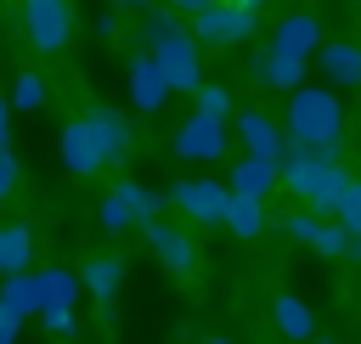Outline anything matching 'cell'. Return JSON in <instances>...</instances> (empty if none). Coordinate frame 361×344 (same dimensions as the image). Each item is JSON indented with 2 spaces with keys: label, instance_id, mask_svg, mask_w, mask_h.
<instances>
[{
  "label": "cell",
  "instance_id": "cell-1",
  "mask_svg": "<svg viewBox=\"0 0 361 344\" xmlns=\"http://www.w3.org/2000/svg\"><path fill=\"white\" fill-rule=\"evenodd\" d=\"M282 135L316 158L344 164V102L327 85H293L288 90V113H282Z\"/></svg>",
  "mask_w": 361,
  "mask_h": 344
},
{
  "label": "cell",
  "instance_id": "cell-2",
  "mask_svg": "<svg viewBox=\"0 0 361 344\" xmlns=\"http://www.w3.org/2000/svg\"><path fill=\"white\" fill-rule=\"evenodd\" d=\"M276 180H282L299 203H310V214H333L338 197H344V186H350V169L333 164V158H316V152H305V147L288 141L282 158H276Z\"/></svg>",
  "mask_w": 361,
  "mask_h": 344
},
{
  "label": "cell",
  "instance_id": "cell-3",
  "mask_svg": "<svg viewBox=\"0 0 361 344\" xmlns=\"http://www.w3.org/2000/svg\"><path fill=\"white\" fill-rule=\"evenodd\" d=\"M147 56H152V68H158V79H164L169 96H197V85H203V51H197V39L186 28L164 34Z\"/></svg>",
  "mask_w": 361,
  "mask_h": 344
},
{
  "label": "cell",
  "instance_id": "cell-4",
  "mask_svg": "<svg viewBox=\"0 0 361 344\" xmlns=\"http://www.w3.org/2000/svg\"><path fill=\"white\" fill-rule=\"evenodd\" d=\"M73 299H79V276L73 271H62V265L34 271V316L45 321V333H56V338L73 333Z\"/></svg>",
  "mask_w": 361,
  "mask_h": 344
},
{
  "label": "cell",
  "instance_id": "cell-5",
  "mask_svg": "<svg viewBox=\"0 0 361 344\" xmlns=\"http://www.w3.org/2000/svg\"><path fill=\"white\" fill-rule=\"evenodd\" d=\"M254 28H259V17L248 11V6H237V0H209L197 17H192V39L197 45H243V39H254Z\"/></svg>",
  "mask_w": 361,
  "mask_h": 344
},
{
  "label": "cell",
  "instance_id": "cell-6",
  "mask_svg": "<svg viewBox=\"0 0 361 344\" xmlns=\"http://www.w3.org/2000/svg\"><path fill=\"white\" fill-rule=\"evenodd\" d=\"M226 180H214V175H186V180H175L169 192H164V203H175L186 220H197V226H220V214H226Z\"/></svg>",
  "mask_w": 361,
  "mask_h": 344
},
{
  "label": "cell",
  "instance_id": "cell-7",
  "mask_svg": "<svg viewBox=\"0 0 361 344\" xmlns=\"http://www.w3.org/2000/svg\"><path fill=\"white\" fill-rule=\"evenodd\" d=\"M226 141H231V130H226L220 118L192 113V118H180V130L169 135V152H175L180 164H214V158H226Z\"/></svg>",
  "mask_w": 361,
  "mask_h": 344
},
{
  "label": "cell",
  "instance_id": "cell-8",
  "mask_svg": "<svg viewBox=\"0 0 361 344\" xmlns=\"http://www.w3.org/2000/svg\"><path fill=\"white\" fill-rule=\"evenodd\" d=\"M23 34H28V45L34 51H62L68 39H73V11H68V0H23Z\"/></svg>",
  "mask_w": 361,
  "mask_h": 344
},
{
  "label": "cell",
  "instance_id": "cell-9",
  "mask_svg": "<svg viewBox=\"0 0 361 344\" xmlns=\"http://www.w3.org/2000/svg\"><path fill=\"white\" fill-rule=\"evenodd\" d=\"M56 158H62L68 175H96V169H107V158H102V130L90 124V113H79V118L62 124V135H56Z\"/></svg>",
  "mask_w": 361,
  "mask_h": 344
},
{
  "label": "cell",
  "instance_id": "cell-10",
  "mask_svg": "<svg viewBox=\"0 0 361 344\" xmlns=\"http://www.w3.org/2000/svg\"><path fill=\"white\" fill-rule=\"evenodd\" d=\"M231 135L243 141V152L248 158H265V164H276L282 158V147H288V135H282V124H271L265 113H231Z\"/></svg>",
  "mask_w": 361,
  "mask_h": 344
},
{
  "label": "cell",
  "instance_id": "cell-11",
  "mask_svg": "<svg viewBox=\"0 0 361 344\" xmlns=\"http://www.w3.org/2000/svg\"><path fill=\"white\" fill-rule=\"evenodd\" d=\"M316 73L327 79V90L361 85V39H322L316 45Z\"/></svg>",
  "mask_w": 361,
  "mask_h": 344
},
{
  "label": "cell",
  "instance_id": "cell-12",
  "mask_svg": "<svg viewBox=\"0 0 361 344\" xmlns=\"http://www.w3.org/2000/svg\"><path fill=\"white\" fill-rule=\"evenodd\" d=\"M147 231V248L158 254V265H169L175 276H186L192 265H197V242L180 231V226H164V220H152V226H141Z\"/></svg>",
  "mask_w": 361,
  "mask_h": 344
},
{
  "label": "cell",
  "instance_id": "cell-13",
  "mask_svg": "<svg viewBox=\"0 0 361 344\" xmlns=\"http://www.w3.org/2000/svg\"><path fill=\"white\" fill-rule=\"evenodd\" d=\"M316 45H322V23L310 17V11H288L282 23H276V34H271V51H282V56H316Z\"/></svg>",
  "mask_w": 361,
  "mask_h": 344
},
{
  "label": "cell",
  "instance_id": "cell-14",
  "mask_svg": "<svg viewBox=\"0 0 361 344\" xmlns=\"http://www.w3.org/2000/svg\"><path fill=\"white\" fill-rule=\"evenodd\" d=\"M248 73L259 79V85H271V90H293V85H305V62L299 56H282V51H254L248 56Z\"/></svg>",
  "mask_w": 361,
  "mask_h": 344
},
{
  "label": "cell",
  "instance_id": "cell-15",
  "mask_svg": "<svg viewBox=\"0 0 361 344\" xmlns=\"http://www.w3.org/2000/svg\"><path fill=\"white\" fill-rule=\"evenodd\" d=\"M124 90H130L135 113H158V107L169 102V90H164V79H158V68H152V56H147V51L130 62V73H124Z\"/></svg>",
  "mask_w": 361,
  "mask_h": 344
},
{
  "label": "cell",
  "instance_id": "cell-16",
  "mask_svg": "<svg viewBox=\"0 0 361 344\" xmlns=\"http://www.w3.org/2000/svg\"><path fill=\"white\" fill-rule=\"evenodd\" d=\"M90 124L102 130V158H107V169H118V164L130 158V141H135L130 118H124L118 107H90Z\"/></svg>",
  "mask_w": 361,
  "mask_h": 344
},
{
  "label": "cell",
  "instance_id": "cell-17",
  "mask_svg": "<svg viewBox=\"0 0 361 344\" xmlns=\"http://www.w3.org/2000/svg\"><path fill=\"white\" fill-rule=\"evenodd\" d=\"M271 186H276V164L248 158V152H243V158L231 164V175H226V192H231V197H259V203H265Z\"/></svg>",
  "mask_w": 361,
  "mask_h": 344
},
{
  "label": "cell",
  "instance_id": "cell-18",
  "mask_svg": "<svg viewBox=\"0 0 361 344\" xmlns=\"http://www.w3.org/2000/svg\"><path fill=\"white\" fill-rule=\"evenodd\" d=\"M113 197L130 209V220H135V226H152V220L164 214V192H152V186L130 180V175H118V180H113Z\"/></svg>",
  "mask_w": 361,
  "mask_h": 344
},
{
  "label": "cell",
  "instance_id": "cell-19",
  "mask_svg": "<svg viewBox=\"0 0 361 344\" xmlns=\"http://www.w3.org/2000/svg\"><path fill=\"white\" fill-rule=\"evenodd\" d=\"M0 316L11 327H23L34 316V271H17V276H0Z\"/></svg>",
  "mask_w": 361,
  "mask_h": 344
},
{
  "label": "cell",
  "instance_id": "cell-20",
  "mask_svg": "<svg viewBox=\"0 0 361 344\" xmlns=\"http://www.w3.org/2000/svg\"><path fill=\"white\" fill-rule=\"evenodd\" d=\"M28 265H34V231H28L23 220L0 226V276H17V271H28Z\"/></svg>",
  "mask_w": 361,
  "mask_h": 344
},
{
  "label": "cell",
  "instance_id": "cell-21",
  "mask_svg": "<svg viewBox=\"0 0 361 344\" xmlns=\"http://www.w3.org/2000/svg\"><path fill=\"white\" fill-rule=\"evenodd\" d=\"M118 288H124V265H118L113 254H102V259H90V265L79 271V293H90V299H102V305H107Z\"/></svg>",
  "mask_w": 361,
  "mask_h": 344
},
{
  "label": "cell",
  "instance_id": "cell-22",
  "mask_svg": "<svg viewBox=\"0 0 361 344\" xmlns=\"http://www.w3.org/2000/svg\"><path fill=\"white\" fill-rule=\"evenodd\" d=\"M271 316H276V327H282L288 338H316V316H310V305H305L299 293H276Z\"/></svg>",
  "mask_w": 361,
  "mask_h": 344
},
{
  "label": "cell",
  "instance_id": "cell-23",
  "mask_svg": "<svg viewBox=\"0 0 361 344\" xmlns=\"http://www.w3.org/2000/svg\"><path fill=\"white\" fill-rule=\"evenodd\" d=\"M220 226L237 231V237H259V231H265V203H259V197H226Z\"/></svg>",
  "mask_w": 361,
  "mask_h": 344
},
{
  "label": "cell",
  "instance_id": "cell-24",
  "mask_svg": "<svg viewBox=\"0 0 361 344\" xmlns=\"http://www.w3.org/2000/svg\"><path fill=\"white\" fill-rule=\"evenodd\" d=\"M6 107H11V113H39V107H45V79H39L34 68H28V73H17V79H11Z\"/></svg>",
  "mask_w": 361,
  "mask_h": 344
},
{
  "label": "cell",
  "instance_id": "cell-25",
  "mask_svg": "<svg viewBox=\"0 0 361 344\" xmlns=\"http://www.w3.org/2000/svg\"><path fill=\"white\" fill-rule=\"evenodd\" d=\"M175 28H180V17H175L169 6H158V0H152V6L141 11V45H147V51H152V45H158L164 34H175Z\"/></svg>",
  "mask_w": 361,
  "mask_h": 344
},
{
  "label": "cell",
  "instance_id": "cell-26",
  "mask_svg": "<svg viewBox=\"0 0 361 344\" xmlns=\"http://www.w3.org/2000/svg\"><path fill=\"white\" fill-rule=\"evenodd\" d=\"M333 226H338L344 237L361 231V180H355V175H350V186H344V197H338V209H333Z\"/></svg>",
  "mask_w": 361,
  "mask_h": 344
},
{
  "label": "cell",
  "instance_id": "cell-27",
  "mask_svg": "<svg viewBox=\"0 0 361 344\" xmlns=\"http://www.w3.org/2000/svg\"><path fill=\"white\" fill-rule=\"evenodd\" d=\"M197 113L226 124V118L237 113V107H231V90H226V85H197Z\"/></svg>",
  "mask_w": 361,
  "mask_h": 344
},
{
  "label": "cell",
  "instance_id": "cell-28",
  "mask_svg": "<svg viewBox=\"0 0 361 344\" xmlns=\"http://www.w3.org/2000/svg\"><path fill=\"white\" fill-rule=\"evenodd\" d=\"M344 242H350V237H344L333 220H316V231H310L305 248H316V254H327V259H344Z\"/></svg>",
  "mask_w": 361,
  "mask_h": 344
},
{
  "label": "cell",
  "instance_id": "cell-29",
  "mask_svg": "<svg viewBox=\"0 0 361 344\" xmlns=\"http://www.w3.org/2000/svg\"><path fill=\"white\" fill-rule=\"evenodd\" d=\"M96 226H102V231H130L135 220H130V209H124V203L107 192V197H102V209H96Z\"/></svg>",
  "mask_w": 361,
  "mask_h": 344
},
{
  "label": "cell",
  "instance_id": "cell-30",
  "mask_svg": "<svg viewBox=\"0 0 361 344\" xmlns=\"http://www.w3.org/2000/svg\"><path fill=\"white\" fill-rule=\"evenodd\" d=\"M17 175H23V164H17V152L6 147V152H0V203L17 192Z\"/></svg>",
  "mask_w": 361,
  "mask_h": 344
},
{
  "label": "cell",
  "instance_id": "cell-31",
  "mask_svg": "<svg viewBox=\"0 0 361 344\" xmlns=\"http://www.w3.org/2000/svg\"><path fill=\"white\" fill-rule=\"evenodd\" d=\"M158 6H169V11H175V17H197V11H203V6H209V0H158Z\"/></svg>",
  "mask_w": 361,
  "mask_h": 344
},
{
  "label": "cell",
  "instance_id": "cell-32",
  "mask_svg": "<svg viewBox=\"0 0 361 344\" xmlns=\"http://www.w3.org/2000/svg\"><path fill=\"white\" fill-rule=\"evenodd\" d=\"M96 34H102V39H113V34H118V17H113V11H102V17H96Z\"/></svg>",
  "mask_w": 361,
  "mask_h": 344
},
{
  "label": "cell",
  "instance_id": "cell-33",
  "mask_svg": "<svg viewBox=\"0 0 361 344\" xmlns=\"http://www.w3.org/2000/svg\"><path fill=\"white\" fill-rule=\"evenodd\" d=\"M6 141H11V107H6V96H0V152H6Z\"/></svg>",
  "mask_w": 361,
  "mask_h": 344
},
{
  "label": "cell",
  "instance_id": "cell-34",
  "mask_svg": "<svg viewBox=\"0 0 361 344\" xmlns=\"http://www.w3.org/2000/svg\"><path fill=\"white\" fill-rule=\"evenodd\" d=\"M344 259H355V265H361V231H355V237L344 242Z\"/></svg>",
  "mask_w": 361,
  "mask_h": 344
},
{
  "label": "cell",
  "instance_id": "cell-35",
  "mask_svg": "<svg viewBox=\"0 0 361 344\" xmlns=\"http://www.w3.org/2000/svg\"><path fill=\"white\" fill-rule=\"evenodd\" d=\"M0 344H17V327H11L6 316H0Z\"/></svg>",
  "mask_w": 361,
  "mask_h": 344
},
{
  "label": "cell",
  "instance_id": "cell-36",
  "mask_svg": "<svg viewBox=\"0 0 361 344\" xmlns=\"http://www.w3.org/2000/svg\"><path fill=\"white\" fill-rule=\"evenodd\" d=\"M113 6H135V11H147V6H152V0H113Z\"/></svg>",
  "mask_w": 361,
  "mask_h": 344
},
{
  "label": "cell",
  "instance_id": "cell-37",
  "mask_svg": "<svg viewBox=\"0 0 361 344\" xmlns=\"http://www.w3.org/2000/svg\"><path fill=\"white\" fill-rule=\"evenodd\" d=\"M305 344H338V338H305Z\"/></svg>",
  "mask_w": 361,
  "mask_h": 344
},
{
  "label": "cell",
  "instance_id": "cell-38",
  "mask_svg": "<svg viewBox=\"0 0 361 344\" xmlns=\"http://www.w3.org/2000/svg\"><path fill=\"white\" fill-rule=\"evenodd\" d=\"M209 344H231V338H209Z\"/></svg>",
  "mask_w": 361,
  "mask_h": 344
}]
</instances>
